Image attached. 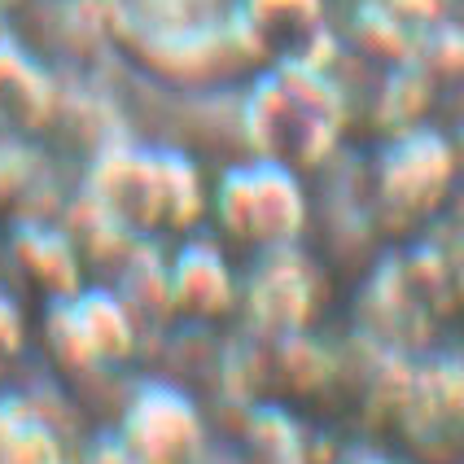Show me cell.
I'll list each match as a JSON object with an SVG mask.
<instances>
[{"mask_svg": "<svg viewBox=\"0 0 464 464\" xmlns=\"http://www.w3.org/2000/svg\"><path fill=\"white\" fill-rule=\"evenodd\" d=\"M110 31L131 66L176 88L228 83L263 57L237 0H110Z\"/></svg>", "mask_w": 464, "mask_h": 464, "instance_id": "1", "label": "cell"}, {"mask_svg": "<svg viewBox=\"0 0 464 464\" xmlns=\"http://www.w3.org/2000/svg\"><path fill=\"white\" fill-rule=\"evenodd\" d=\"M219 237L250 255H281L307 228V188L298 167L281 158H246L232 162L207 193Z\"/></svg>", "mask_w": 464, "mask_h": 464, "instance_id": "2", "label": "cell"}, {"mask_svg": "<svg viewBox=\"0 0 464 464\" xmlns=\"http://www.w3.org/2000/svg\"><path fill=\"white\" fill-rule=\"evenodd\" d=\"M114 442L136 464H198L207 447V425L198 403L171 382H145L123 403Z\"/></svg>", "mask_w": 464, "mask_h": 464, "instance_id": "3", "label": "cell"}, {"mask_svg": "<svg viewBox=\"0 0 464 464\" xmlns=\"http://www.w3.org/2000/svg\"><path fill=\"white\" fill-rule=\"evenodd\" d=\"M44 337L57 351V363L75 372H102L123 363V355L136 342L123 303H114L102 289H79L62 294L53 303V320H44Z\"/></svg>", "mask_w": 464, "mask_h": 464, "instance_id": "4", "label": "cell"}, {"mask_svg": "<svg viewBox=\"0 0 464 464\" xmlns=\"http://www.w3.org/2000/svg\"><path fill=\"white\" fill-rule=\"evenodd\" d=\"M237 9L263 53L303 40L320 18V0H237Z\"/></svg>", "mask_w": 464, "mask_h": 464, "instance_id": "5", "label": "cell"}, {"mask_svg": "<svg viewBox=\"0 0 464 464\" xmlns=\"http://www.w3.org/2000/svg\"><path fill=\"white\" fill-rule=\"evenodd\" d=\"M26 342H31V324H26L23 303H18V298L0 285V382L18 368Z\"/></svg>", "mask_w": 464, "mask_h": 464, "instance_id": "6", "label": "cell"}, {"mask_svg": "<svg viewBox=\"0 0 464 464\" xmlns=\"http://www.w3.org/2000/svg\"><path fill=\"white\" fill-rule=\"evenodd\" d=\"M9 5H14V0H0V9H9Z\"/></svg>", "mask_w": 464, "mask_h": 464, "instance_id": "7", "label": "cell"}]
</instances>
